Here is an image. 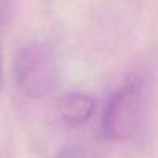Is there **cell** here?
<instances>
[{"mask_svg": "<svg viewBox=\"0 0 158 158\" xmlns=\"http://www.w3.org/2000/svg\"><path fill=\"white\" fill-rule=\"evenodd\" d=\"M147 85L141 77H130L112 93L102 110V135L110 141H133L143 133L147 123Z\"/></svg>", "mask_w": 158, "mask_h": 158, "instance_id": "cell-1", "label": "cell"}, {"mask_svg": "<svg viewBox=\"0 0 158 158\" xmlns=\"http://www.w3.org/2000/svg\"><path fill=\"white\" fill-rule=\"evenodd\" d=\"M14 81L27 98L50 96L59 84V64L53 47L45 42L23 47L14 59Z\"/></svg>", "mask_w": 158, "mask_h": 158, "instance_id": "cell-2", "label": "cell"}, {"mask_svg": "<svg viewBox=\"0 0 158 158\" xmlns=\"http://www.w3.org/2000/svg\"><path fill=\"white\" fill-rule=\"evenodd\" d=\"M96 112V101L93 96L81 92H73L65 95L59 102L60 119L73 127L87 124Z\"/></svg>", "mask_w": 158, "mask_h": 158, "instance_id": "cell-3", "label": "cell"}, {"mask_svg": "<svg viewBox=\"0 0 158 158\" xmlns=\"http://www.w3.org/2000/svg\"><path fill=\"white\" fill-rule=\"evenodd\" d=\"M57 158H89V156H87V153L82 149L70 147V149H65L64 152H60Z\"/></svg>", "mask_w": 158, "mask_h": 158, "instance_id": "cell-4", "label": "cell"}, {"mask_svg": "<svg viewBox=\"0 0 158 158\" xmlns=\"http://www.w3.org/2000/svg\"><path fill=\"white\" fill-rule=\"evenodd\" d=\"M3 79V54H2V47H0V84Z\"/></svg>", "mask_w": 158, "mask_h": 158, "instance_id": "cell-5", "label": "cell"}]
</instances>
